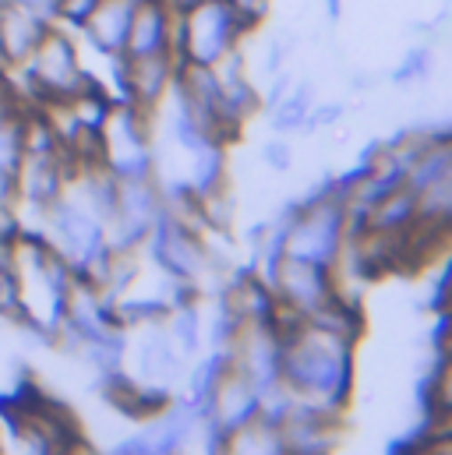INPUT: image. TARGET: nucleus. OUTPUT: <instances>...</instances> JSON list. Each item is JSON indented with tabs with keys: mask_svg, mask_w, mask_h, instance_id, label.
Returning a JSON list of instances; mask_svg holds the SVG:
<instances>
[{
	"mask_svg": "<svg viewBox=\"0 0 452 455\" xmlns=\"http://www.w3.org/2000/svg\"><path fill=\"white\" fill-rule=\"evenodd\" d=\"M262 275H265V283L272 286L279 311L290 315V318H311V315L339 290L336 268L311 265V261L287 258V254H283L272 268H265Z\"/></svg>",
	"mask_w": 452,
	"mask_h": 455,
	"instance_id": "7ed1b4c3",
	"label": "nucleus"
},
{
	"mask_svg": "<svg viewBox=\"0 0 452 455\" xmlns=\"http://www.w3.org/2000/svg\"><path fill=\"white\" fill-rule=\"evenodd\" d=\"M240 325H244V322L237 318V311L226 304L220 293H216V304H213L209 322H206V339H209V349H216V353H230V346H233V339H237Z\"/></svg>",
	"mask_w": 452,
	"mask_h": 455,
	"instance_id": "f8f14e48",
	"label": "nucleus"
},
{
	"mask_svg": "<svg viewBox=\"0 0 452 455\" xmlns=\"http://www.w3.org/2000/svg\"><path fill=\"white\" fill-rule=\"evenodd\" d=\"M216 82H220V107H223V120L230 124V131L240 138L244 127L251 124V116L262 110V89L251 78L244 46L230 50L220 64H213Z\"/></svg>",
	"mask_w": 452,
	"mask_h": 455,
	"instance_id": "39448f33",
	"label": "nucleus"
},
{
	"mask_svg": "<svg viewBox=\"0 0 452 455\" xmlns=\"http://www.w3.org/2000/svg\"><path fill=\"white\" fill-rule=\"evenodd\" d=\"M166 336L177 346L181 356H198V349L206 346V315L198 307V297L170 307V315H166Z\"/></svg>",
	"mask_w": 452,
	"mask_h": 455,
	"instance_id": "1a4fd4ad",
	"label": "nucleus"
},
{
	"mask_svg": "<svg viewBox=\"0 0 452 455\" xmlns=\"http://www.w3.org/2000/svg\"><path fill=\"white\" fill-rule=\"evenodd\" d=\"M254 32L226 0H202L188 11H177L174 25V53L181 64L213 68L230 50L244 46V39Z\"/></svg>",
	"mask_w": 452,
	"mask_h": 455,
	"instance_id": "f03ea898",
	"label": "nucleus"
},
{
	"mask_svg": "<svg viewBox=\"0 0 452 455\" xmlns=\"http://www.w3.org/2000/svg\"><path fill=\"white\" fill-rule=\"evenodd\" d=\"M449 148H452V134H449Z\"/></svg>",
	"mask_w": 452,
	"mask_h": 455,
	"instance_id": "412c9836",
	"label": "nucleus"
},
{
	"mask_svg": "<svg viewBox=\"0 0 452 455\" xmlns=\"http://www.w3.org/2000/svg\"><path fill=\"white\" fill-rule=\"evenodd\" d=\"M174 25H177V11L170 7V0H141V4H134L127 46H124L127 60L177 57L174 53Z\"/></svg>",
	"mask_w": 452,
	"mask_h": 455,
	"instance_id": "423d86ee",
	"label": "nucleus"
},
{
	"mask_svg": "<svg viewBox=\"0 0 452 455\" xmlns=\"http://www.w3.org/2000/svg\"><path fill=\"white\" fill-rule=\"evenodd\" d=\"M230 367L251 378L262 392L283 381V336L279 322H244L230 346Z\"/></svg>",
	"mask_w": 452,
	"mask_h": 455,
	"instance_id": "20e7f679",
	"label": "nucleus"
},
{
	"mask_svg": "<svg viewBox=\"0 0 452 455\" xmlns=\"http://www.w3.org/2000/svg\"><path fill=\"white\" fill-rule=\"evenodd\" d=\"M442 353H449L452 356V332H449V339H446V346H442Z\"/></svg>",
	"mask_w": 452,
	"mask_h": 455,
	"instance_id": "aec40b11",
	"label": "nucleus"
},
{
	"mask_svg": "<svg viewBox=\"0 0 452 455\" xmlns=\"http://www.w3.org/2000/svg\"><path fill=\"white\" fill-rule=\"evenodd\" d=\"M375 82H378V75H364V71H357V75L350 78V89H353V92H371Z\"/></svg>",
	"mask_w": 452,
	"mask_h": 455,
	"instance_id": "f3484780",
	"label": "nucleus"
},
{
	"mask_svg": "<svg viewBox=\"0 0 452 455\" xmlns=\"http://www.w3.org/2000/svg\"><path fill=\"white\" fill-rule=\"evenodd\" d=\"M346 114V107L343 103H315L311 107V116H308V131L304 134H315V131H329V127H336L339 120Z\"/></svg>",
	"mask_w": 452,
	"mask_h": 455,
	"instance_id": "2eb2a0df",
	"label": "nucleus"
},
{
	"mask_svg": "<svg viewBox=\"0 0 452 455\" xmlns=\"http://www.w3.org/2000/svg\"><path fill=\"white\" fill-rule=\"evenodd\" d=\"M89 18H93V36L100 39V46L110 53H124L131 18H134V0H100V7Z\"/></svg>",
	"mask_w": 452,
	"mask_h": 455,
	"instance_id": "6e6552de",
	"label": "nucleus"
},
{
	"mask_svg": "<svg viewBox=\"0 0 452 455\" xmlns=\"http://www.w3.org/2000/svg\"><path fill=\"white\" fill-rule=\"evenodd\" d=\"M258 156H262V163H265V170H272V173H290L294 170V163H297V152H294V141L287 138V134H272L269 141H262V148H258Z\"/></svg>",
	"mask_w": 452,
	"mask_h": 455,
	"instance_id": "4468645a",
	"label": "nucleus"
},
{
	"mask_svg": "<svg viewBox=\"0 0 452 455\" xmlns=\"http://www.w3.org/2000/svg\"><path fill=\"white\" fill-rule=\"evenodd\" d=\"M326 4V18L329 21H339L343 18V0H322Z\"/></svg>",
	"mask_w": 452,
	"mask_h": 455,
	"instance_id": "a211bd4d",
	"label": "nucleus"
},
{
	"mask_svg": "<svg viewBox=\"0 0 452 455\" xmlns=\"http://www.w3.org/2000/svg\"><path fill=\"white\" fill-rule=\"evenodd\" d=\"M226 4H230L247 25H254V28L265 21V14H269V7H272V0H226Z\"/></svg>",
	"mask_w": 452,
	"mask_h": 455,
	"instance_id": "dca6fc26",
	"label": "nucleus"
},
{
	"mask_svg": "<svg viewBox=\"0 0 452 455\" xmlns=\"http://www.w3.org/2000/svg\"><path fill=\"white\" fill-rule=\"evenodd\" d=\"M435 64H439L435 46H432V43H417V46H410V50L400 57V64L389 71V82H392L396 89H417V85H428L432 75H435Z\"/></svg>",
	"mask_w": 452,
	"mask_h": 455,
	"instance_id": "9d476101",
	"label": "nucleus"
},
{
	"mask_svg": "<svg viewBox=\"0 0 452 455\" xmlns=\"http://www.w3.org/2000/svg\"><path fill=\"white\" fill-rule=\"evenodd\" d=\"M283 385L311 406L346 413L357 392V346L336 332L279 311Z\"/></svg>",
	"mask_w": 452,
	"mask_h": 455,
	"instance_id": "f257e3e1",
	"label": "nucleus"
},
{
	"mask_svg": "<svg viewBox=\"0 0 452 455\" xmlns=\"http://www.w3.org/2000/svg\"><path fill=\"white\" fill-rule=\"evenodd\" d=\"M195 4H202V0H170L174 11H188V7H195Z\"/></svg>",
	"mask_w": 452,
	"mask_h": 455,
	"instance_id": "6ab92c4d",
	"label": "nucleus"
},
{
	"mask_svg": "<svg viewBox=\"0 0 452 455\" xmlns=\"http://www.w3.org/2000/svg\"><path fill=\"white\" fill-rule=\"evenodd\" d=\"M226 452L276 455V452H283V435H279V427H272V424H265V420L258 417V420H251L247 427H240L237 435H230V442H226Z\"/></svg>",
	"mask_w": 452,
	"mask_h": 455,
	"instance_id": "9b49d317",
	"label": "nucleus"
},
{
	"mask_svg": "<svg viewBox=\"0 0 452 455\" xmlns=\"http://www.w3.org/2000/svg\"><path fill=\"white\" fill-rule=\"evenodd\" d=\"M315 103H319L315 82H311V78L294 82V85L283 92V100H276V103L269 107V127H272V134H287V138L304 134Z\"/></svg>",
	"mask_w": 452,
	"mask_h": 455,
	"instance_id": "0eeeda50",
	"label": "nucleus"
},
{
	"mask_svg": "<svg viewBox=\"0 0 452 455\" xmlns=\"http://www.w3.org/2000/svg\"><path fill=\"white\" fill-rule=\"evenodd\" d=\"M294 50H297V32H294V28H279V32H272V36L265 39V46H262V60H258L262 75L272 78L276 71H283V68L290 64Z\"/></svg>",
	"mask_w": 452,
	"mask_h": 455,
	"instance_id": "ddd939ff",
	"label": "nucleus"
}]
</instances>
